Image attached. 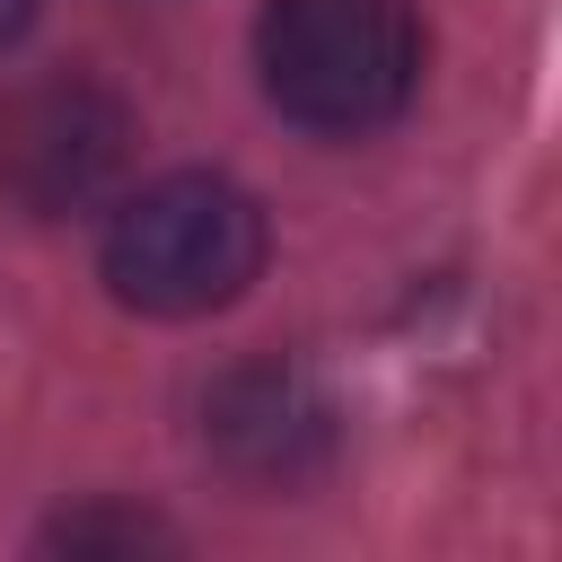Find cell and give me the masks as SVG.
Returning <instances> with one entry per match:
<instances>
[{
	"label": "cell",
	"instance_id": "6da1fadb",
	"mask_svg": "<svg viewBox=\"0 0 562 562\" xmlns=\"http://www.w3.org/2000/svg\"><path fill=\"white\" fill-rule=\"evenodd\" d=\"M255 70L290 123L378 132L422 79V18L413 0H263Z\"/></svg>",
	"mask_w": 562,
	"mask_h": 562
},
{
	"label": "cell",
	"instance_id": "7a4b0ae2",
	"mask_svg": "<svg viewBox=\"0 0 562 562\" xmlns=\"http://www.w3.org/2000/svg\"><path fill=\"white\" fill-rule=\"evenodd\" d=\"M263 272V211L228 176H158L105 228V290L140 316H211Z\"/></svg>",
	"mask_w": 562,
	"mask_h": 562
},
{
	"label": "cell",
	"instance_id": "3957f363",
	"mask_svg": "<svg viewBox=\"0 0 562 562\" xmlns=\"http://www.w3.org/2000/svg\"><path fill=\"white\" fill-rule=\"evenodd\" d=\"M132 158V105L97 79H35L0 105V193L35 220L88 211Z\"/></svg>",
	"mask_w": 562,
	"mask_h": 562
},
{
	"label": "cell",
	"instance_id": "277c9868",
	"mask_svg": "<svg viewBox=\"0 0 562 562\" xmlns=\"http://www.w3.org/2000/svg\"><path fill=\"white\" fill-rule=\"evenodd\" d=\"M53 544H158L149 518H61Z\"/></svg>",
	"mask_w": 562,
	"mask_h": 562
},
{
	"label": "cell",
	"instance_id": "5b68a950",
	"mask_svg": "<svg viewBox=\"0 0 562 562\" xmlns=\"http://www.w3.org/2000/svg\"><path fill=\"white\" fill-rule=\"evenodd\" d=\"M35 18V0H0V44H18V26Z\"/></svg>",
	"mask_w": 562,
	"mask_h": 562
}]
</instances>
